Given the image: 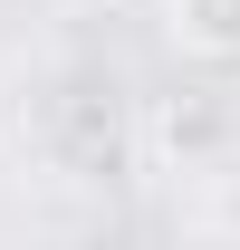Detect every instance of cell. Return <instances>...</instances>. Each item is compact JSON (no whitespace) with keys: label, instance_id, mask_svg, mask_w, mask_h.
<instances>
[{"label":"cell","instance_id":"2","mask_svg":"<svg viewBox=\"0 0 240 250\" xmlns=\"http://www.w3.org/2000/svg\"><path fill=\"white\" fill-rule=\"evenodd\" d=\"M231 135H240V87H231Z\"/></svg>","mask_w":240,"mask_h":250},{"label":"cell","instance_id":"1","mask_svg":"<svg viewBox=\"0 0 240 250\" xmlns=\"http://www.w3.org/2000/svg\"><path fill=\"white\" fill-rule=\"evenodd\" d=\"M163 39L182 58L240 67V0H163Z\"/></svg>","mask_w":240,"mask_h":250}]
</instances>
